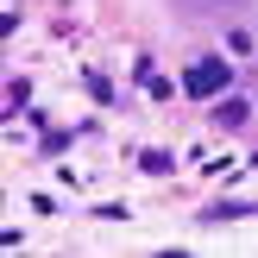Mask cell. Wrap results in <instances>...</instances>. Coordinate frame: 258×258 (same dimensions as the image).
Returning a JSON list of instances; mask_svg holds the SVG:
<instances>
[{
  "label": "cell",
  "mask_w": 258,
  "mask_h": 258,
  "mask_svg": "<svg viewBox=\"0 0 258 258\" xmlns=\"http://www.w3.org/2000/svg\"><path fill=\"white\" fill-rule=\"evenodd\" d=\"M221 126H246V101H227V107H221Z\"/></svg>",
  "instance_id": "cell-2"
},
{
  "label": "cell",
  "mask_w": 258,
  "mask_h": 258,
  "mask_svg": "<svg viewBox=\"0 0 258 258\" xmlns=\"http://www.w3.org/2000/svg\"><path fill=\"white\" fill-rule=\"evenodd\" d=\"M227 82H233V70H227V63L221 57H202L196 63V70H189L183 76V88H189V95H196V101H208V95H221V88Z\"/></svg>",
  "instance_id": "cell-1"
}]
</instances>
